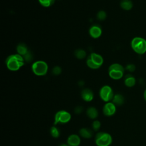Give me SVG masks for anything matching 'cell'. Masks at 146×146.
<instances>
[{"mask_svg":"<svg viewBox=\"0 0 146 146\" xmlns=\"http://www.w3.org/2000/svg\"><path fill=\"white\" fill-rule=\"evenodd\" d=\"M5 64L9 70L16 71L24 65L25 60L23 57L18 54H12L6 58Z\"/></svg>","mask_w":146,"mask_h":146,"instance_id":"obj_1","label":"cell"},{"mask_svg":"<svg viewBox=\"0 0 146 146\" xmlns=\"http://www.w3.org/2000/svg\"><path fill=\"white\" fill-rule=\"evenodd\" d=\"M132 50L137 54L141 55L146 52V40L140 36L133 38L131 42Z\"/></svg>","mask_w":146,"mask_h":146,"instance_id":"obj_2","label":"cell"},{"mask_svg":"<svg viewBox=\"0 0 146 146\" xmlns=\"http://www.w3.org/2000/svg\"><path fill=\"white\" fill-rule=\"evenodd\" d=\"M87 66L91 69H98L103 63V58L100 54L95 52L91 53L87 59Z\"/></svg>","mask_w":146,"mask_h":146,"instance_id":"obj_3","label":"cell"},{"mask_svg":"<svg viewBox=\"0 0 146 146\" xmlns=\"http://www.w3.org/2000/svg\"><path fill=\"white\" fill-rule=\"evenodd\" d=\"M124 68L119 63H113L108 68V75L114 80H119L123 78Z\"/></svg>","mask_w":146,"mask_h":146,"instance_id":"obj_4","label":"cell"},{"mask_svg":"<svg viewBox=\"0 0 146 146\" xmlns=\"http://www.w3.org/2000/svg\"><path fill=\"white\" fill-rule=\"evenodd\" d=\"M95 142L97 146H110L112 142V137L107 132H98L95 135Z\"/></svg>","mask_w":146,"mask_h":146,"instance_id":"obj_5","label":"cell"},{"mask_svg":"<svg viewBox=\"0 0 146 146\" xmlns=\"http://www.w3.org/2000/svg\"><path fill=\"white\" fill-rule=\"evenodd\" d=\"M47 63L43 60H37L34 62L31 66L32 71L37 76H44L48 71Z\"/></svg>","mask_w":146,"mask_h":146,"instance_id":"obj_6","label":"cell"},{"mask_svg":"<svg viewBox=\"0 0 146 146\" xmlns=\"http://www.w3.org/2000/svg\"><path fill=\"white\" fill-rule=\"evenodd\" d=\"M71 119V113L64 110L58 111L54 116V122L55 125L58 124H66L68 123Z\"/></svg>","mask_w":146,"mask_h":146,"instance_id":"obj_7","label":"cell"},{"mask_svg":"<svg viewBox=\"0 0 146 146\" xmlns=\"http://www.w3.org/2000/svg\"><path fill=\"white\" fill-rule=\"evenodd\" d=\"M99 96L101 99L106 103L112 101L114 94L112 88L108 85H104L100 89Z\"/></svg>","mask_w":146,"mask_h":146,"instance_id":"obj_8","label":"cell"},{"mask_svg":"<svg viewBox=\"0 0 146 146\" xmlns=\"http://www.w3.org/2000/svg\"><path fill=\"white\" fill-rule=\"evenodd\" d=\"M116 111V106L112 102H107L103 107V113L106 116L113 115Z\"/></svg>","mask_w":146,"mask_h":146,"instance_id":"obj_9","label":"cell"},{"mask_svg":"<svg viewBox=\"0 0 146 146\" xmlns=\"http://www.w3.org/2000/svg\"><path fill=\"white\" fill-rule=\"evenodd\" d=\"M81 143L79 135L73 133L69 135L67 139V144L68 146H79Z\"/></svg>","mask_w":146,"mask_h":146,"instance_id":"obj_10","label":"cell"},{"mask_svg":"<svg viewBox=\"0 0 146 146\" xmlns=\"http://www.w3.org/2000/svg\"><path fill=\"white\" fill-rule=\"evenodd\" d=\"M81 97L84 101L86 102H90L93 100L94 94L92 90L86 88L82 90L81 92Z\"/></svg>","mask_w":146,"mask_h":146,"instance_id":"obj_11","label":"cell"},{"mask_svg":"<svg viewBox=\"0 0 146 146\" xmlns=\"http://www.w3.org/2000/svg\"><path fill=\"white\" fill-rule=\"evenodd\" d=\"M89 34L92 38L96 39L101 36L102 34V30L99 26L94 25L90 28Z\"/></svg>","mask_w":146,"mask_h":146,"instance_id":"obj_12","label":"cell"},{"mask_svg":"<svg viewBox=\"0 0 146 146\" xmlns=\"http://www.w3.org/2000/svg\"><path fill=\"white\" fill-rule=\"evenodd\" d=\"M79 135L84 139H90L93 135V130L88 127H83L79 130Z\"/></svg>","mask_w":146,"mask_h":146,"instance_id":"obj_13","label":"cell"},{"mask_svg":"<svg viewBox=\"0 0 146 146\" xmlns=\"http://www.w3.org/2000/svg\"><path fill=\"white\" fill-rule=\"evenodd\" d=\"M87 116L91 119L95 120L99 115V112L95 107H89L86 110Z\"/></svg>","mask_w":146,"mask_h":146,"instance_id":"obj_14","label":"cell"},{"mask_svg":"<svg viewBox=\"0 0 146 146\" xmlns=\"http://www.w3.org/2000/svg\"><path fill=\"white\" fill-rule=\"evenodd\" d=\"M136 83V79L134 76L128 74L127 75L124 79V84L128 87H132L135 86Z\"/></svg>","mask_w":146,"mask_h":146,"instance_id":"obj_15","label":"cell"},{"mask_svg":"<svg viewBox=\"0 0 146 146\" xmlns=\"http://www.w3.org/2000/svg\"><path fill=\"white\" fill-rule=\"evenodd\" d=\"M124 102V98L123 96L120 94H116L114 95V96L112 100V102H113L116 106H121Z\"/></svg>","mask_w":146,"mask_h":146,"instance_id":"obj_16","label":"cell"},{"mask_svg":"<svg viewBox=\"0 0 146 146\" xmlns=\"http://www.w3.org/2000/svg\"><path fill=\"white\" fill-rule=\"evenodd\" d=\"M120 6L124 10H130L133 7L131 0H121Z\"/></svg>","mask_w":146,"mask_h":146,"instance_id":"obj_17","label":"cell"},{"mask_svg":"<svg viewBox=\"0 0 146 146\" xmlns=\"http://www.w3.org/2000/svg\"><path fill=\"white\" fill-rule=\"evenodd\" d=\"M29 51L27 47L24 43H19L17 46V54L24 56Z\"/></svg>","mask_w":146,"mask_h":146,"instance_id":"obj_18","label":"cell"},{"mask_svg":"<svg viewBox=\"0 0 146 146\" xmlns=\"http://www.w3.org/2000/svg\"><path fill=\"white\" fill-rule=\"evenodd\" d=\"M50 132L51 136L54 138H58L60 136V129L55 125H54L51 127Z\"/></svg>","mask_w":146,"mask_h":146,"instance_id":"obj_19","label":"cell"},{"mask_svg":"<svg viewBox=\"0 0 146 146\" xmlns=\"http://www.w3.org/2000/svg\"><path fill=\"white\" fill-rule=\"evenodd\" d=\"M75 56L79 59H84L86 56V52L83 49H77L74 52Z\"/></svg>","mask_w":146,"mask_h":146,"instance_id":"obj_20","label":"cell"},{"mask_svg":"<svg viewBox=\"0 0 146 146\" xmlns=\"http://www.w3.org/2000/svg\"><path fill=\"white\" fill-rule=\"evenodd\" d=\"M55 0H38L39 3L44 7H48L52 6Z\"/></svg>","mask_w":146,"mask_h":146,"instance_id":"obj_21","label":"cell"},{"mask_svg":"<svg viewBox=\"0 0 146 146\" xmlns=\"http://www.w3.org/2000/svg\"><path fill=\"white\" fill-rule=\"evenodd\" d=\"M101 127V123L98 120H94L92 124V129L94 131H98Z\"/></svg>","mask_w":146,"mask_h":146,"instance_id":"obj_22","label":"cell"},{"mask_svg":"<svg viewBox=\"0 0 146 146\" xmlns=\"http://www.w3.org/2000/svg\"><path fill=\"white\" fill-rule=\"evenodd\" d=\"M107 17L106 13L103 10H100L97 13V19L99 21H104Z\"/></svg>","mask_w":146,"mask_h":146,"instance_id":"obj_23","label":"cell"},{"mask_svg":"<svg viewBox=\"0 0 146 146\" xmlns=\"http://www.w3.org/2000/svg\"><path fill=\"white\" fill-rule=\"evenodd\" d=\"M23 57L25 60V62H31L33 59V54L30 51H29L24 56H23Z\"/></svg>","mask_w":146,"mask_h":146,"instance_id":"obj_24","label":"cell"},{"mask_svg":"<svg viewBox=\"0 0 146 146\" xmlns=\"http://www.w3.org/2000/svg\"><path fill=\"white\" fill-rule=\"evenodd\" d=\"M61 72H62V69H61L60 67H59L58 66L54 67L52 70V73L54 75H59L60 74Z\"/></svg>","mask_w":146,"mask_h":146,"instance_id":"obj_25","label":"cell"},{"mask_svg":"<svg viewBox=\"0 0 146 146\" xmlns=\"http://www.w3.org/2000/svg\"><path fill=\"white\" fill-rule=\"evenodd\" d=\"M135 68H136L135 66L133 64H128L125 67V69L131 72H133L135 70Z\"/></svg>","mask_w":146,"mask_h":146,"instance_id":"obj_26","label":"cell"},{"mask_svg":"<svg viewBox=\"0 0 146 146\" xmlns=\"http://www.w3.org/2000/svg\"><path fill=\"white\" fill-rule=\"evenodd\" d=\"M83 111V107L80 106H76L74 109V112L77 115L80 114Z\"/></svg>","mask_w":146,"mask_h":146,"instance_id":"obj_27","label":"cell"},{"mask_svg":"<svg viewBox=\"0 0 146 146\" xmlns=\"http://www.w3.org/2000/svg\"><path fill=\"white\" fill-rule=\"evenodd\" d=\"M144 98L145 100L146 101V89L145 90V91L144 92Z\"/></svg>","mask_w":146,"mask_h":146,"instance_id":"obj_28","label":"cell"},{"mask_svg":"<svg viewBox=\"0 0 146 146\" xmlns=\"http://www.w3.org/2000/svg\"><path fill=\"white\" fill-rule=\"evenodd\" d=\"M59 146H68V145H67V144L66 143V144H65V143H63V144H61L60 145H59Z\"/></svg>","mask_w":146,"mask_h":146,"instance_id":"obj_29","label":"cell"}]
</instances>
